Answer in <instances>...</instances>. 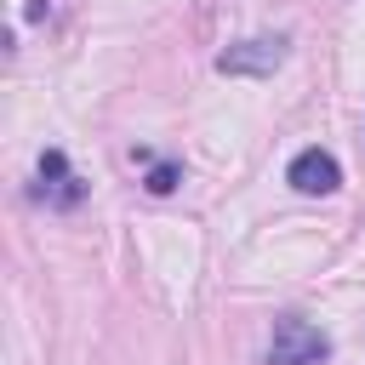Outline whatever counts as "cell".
<instances>
[{"mask_svg":"<svg viewBox=\"0 0 365 365\" xmlns=\"http://www.w3.org/2000/svg\"><path fill=\"white\" fill-rule=\"evenodd\" d=\"M331 359V336L297 314L274 319V336H268V365H325Z\"/></svg>","mask_w":365,"mask_h":365,"instance_id":"obj_1","label":"cell"},{"mask_svg":"<svg viewBox=\"0 0 365 365\" xmlns=\"http://www.w3.org/2000/svg\"><path fill=\"white\" fill-rule=\"evenodd\" d=\"M291 57V40L285 34H251L228 51H217V74H251V80H268L279 63Z\"/></svg>","mask_w":365,"mask_h":365,"instance_id":"obj_2","label":"cell"},{"mask_svg":"<svg viewBox=\"0 0 365 365\" xmlns=\"http://www.w3.org/2000/svg\"><path fill=\"white\" fill-rule=\"evenodd\" d=\"M285 182H291L297 194H336V188H342V165H336V154H325V148H302V154L291 160Z\"/></svg>","mask_w":365,"mask_h":365,"instance_id":"obj_3","label":"cell"},{"mask_svg":"<svg viewBox=\"0 0 365 365\" xmlns=\"http://www.w3.org/2000/svg\"><path fill=\"white\" fill-rule=\"evenodd\" d=\"M40 200L57 205V211H68V205L86 200V182L68 171V154H63V148H46V154H40Z\"/></svg>","mask_w":365,"mask_h":365,"instance_id":"obj_4","label":"cell"},{"mask_svg":"<svg viewBox=\"0 0 365 365\" xmlns=\"http://www.w3.org/2000/svg\"><path fill=\"white\" fill-rule=\"evenodd\" d=\"M177 182H182V165H177V160H154V165H148V177H143V188H148V194H171Z\"/></svg>","mask_w":365,"mask_h":365,"instance_id":"obj_5","label":"cell"}]
</instances>
